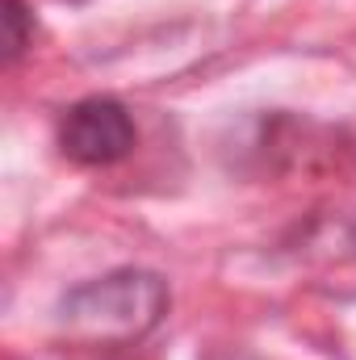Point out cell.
Masks as SVG:
<instances>
[{
  "mask_svg": "<svg viewBox=\"0 0 356 360\" xmlns=\"http://www.w3.org/2000/svg\"><path fill=\"white\" fill-rule=\"evenodd\" d=\"M168 310V285L155 272L117 269L89 285H76L59 302V319L84 340H139Z\"/></svg>",
  "mask_w": 356,
  "mask_h": 360,
  "instance_id": "1",
  "label": "cell"
},
{
  "mask_svg": "<svg viewBox=\"0 0 356 360\" xmlns=\"http://www.w3.org/2000/svg\"><path fill=\"white\" fill-rule=\"evenodd\" d=\"M59 147L80 168H109L134 151V122L109 96L76 101L59 122Z\"/></svg>",
  "mask_w": 356,
  "mask_h": 360,
  "instance_id": "2",
  "label": "cell"
},
{
  "mask_svg": "<svg viewBox=\"0 0 356 360\" xmlns=\"http://www.w3.org/2000/svg\"><path fill=\"white\" fill-rule=\"evenodd\" d=\"M4 30H8V38H4V59L13 63V59L25 51V42H30V13H25L21 0H4Z\"/></svg>",
  "mask_w": 356,
  "mask_h": 360,
  "instance_id": "3",
  "label": "cell"
},
{
  "mask_svg": "<svg viewBox=\"0 0 356 360\" xmlns=\"http://www.w3.org/2000/svg\"><path fill=\"white\" fill-rule=\"evenodd\" d=\"M218 360H256V356H239V352H235V356H218Z\"/></svg>",
  "mask_w": 356,
  "mask_h": 360,
  "instance_id": "4",
  "label": "cell"
}]
</instances>
